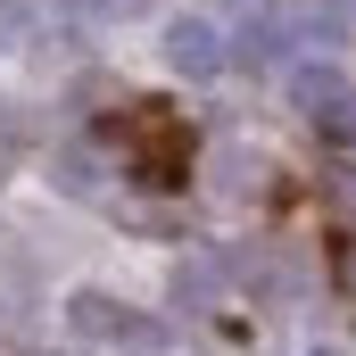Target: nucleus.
Segmentation results:
<instances>
[{
	"instance_id": "5",
	"label": "nucleus",
	"mask_w": 356,
	"mask_h": 356,
	"mask_svg": "<svg viewBox=\"0 0 356 356\" xmlns=\"http://www.w3.org/2000/svg\"><path fill=\"white\" fill-rule=\"evenodd\" d=\"M290 99H298V108L323 124V116L348 99V83H340V67H298V75H290Z\"/></svg>"
},
{
	"instance_id": "2",
	"label": "nucleus",
	"mask_w": 356,
	"mask_h": 356,
	"mask_svg": "<svg viewBox=\"0 0 356 356\" xmlns=\"http://www.w3.org/2000/svg\"><path fill=\"white\" fill-rule=\"evenodd\" d=\"M124 133L141 141V166H149V182H175V175H182V133L166 124V116H158V108H141Z\"/></svg>"
},
{
	"instance_id": "4",
	"label": "nucleus",
	"mask_w": 356,
	"mask_h": 356,
	"mask_svg": "<svg viewBox=\"0 0 356 356\" xmlns=\"http://www.w3.org/2000/svg\"><path fill=\"white\" fill-rule=\"evenodd\" d=\"M290 42H298V33H290V17H282V8H266V17H241V33H232V58H241V67H273Z\"/></svg>"
},
{
	"instance_id": "8",
	"label": "nucleus",
	"mask_w": 356,
	"mask_h": 356,
	"mask_svg": "<svg viewBox=\"0 0 356 356\" xmlns=\"http://www.w3.org/2000/svg\"><path fill=\"white\" fill-rule=\"evenodd\" d=\"M0 175H8V133H0Z\"/></svg>"
},
{
	"instance_id": "6",
	"label": "nucleus",
	"mask_w": 356,
	"mask_h": 356,
	"mask_svg": "<svg viewBox=\"0 0 356 356\" xmlns=\"http://www.w3.org/2000/svg\"><path fill=\"white\" fill-rule=\"evenodd\" d=\"M91 182H99V158L91 149H67L58 158V191H91Z\"/></svg>"
},
{
	"instance_id": "3",
	"label": "nucleus",
	"mask_w": 356,
	"mask_h": 356,
	"mask_svg": "<svg viewBox=\"0 0 356 356\" xmlns=\"http://www.w3.org/2000/svg\"><path fill=\"white\" fill-rule=\"evenodd\" d=\"M75 332H83V340H158L141 315H124V307H116V298H99V290L75 298Z\"/></svg>"
},
{
	"instance_id": "1",
	"label": "nucleus",
	"mask_w": 356,
	"mask_h": 356,
	"mask_svg": "<svg viewBox=\"0 0 356 356\" xmlns=\"http://www.w3.org/2000/svg\"><path fill=\"white\" fill-rule=\"evenodd\" d=\"M224 58H232V42H224L207 17H175V25H166V67H175V75H224Z\"/></svg>"
},
{
	"instance_id": "7",
	"label": "nucleus",
	"mask_w": 356,
	"mask_h": 356,
	"mask_svg": "<svg viewBox=\"0 0 356 356\" xmlns=\"http://www.w3.org/2000/svg\"><path fill=\"white\" fill-rule=\"evenodd\" d=\"M323 133H340V141H356V91L340 99V108H332V116H323Z\"/></svg>"
}]
</instances>
